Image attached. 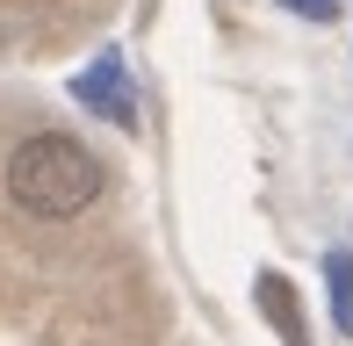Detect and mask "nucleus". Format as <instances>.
<instances>
[{"label": "nucleus", "instance_id": "f03ea898", "mask_svg": "<svg viewBox=\"0 0 353 346\" xmlns=\"http://www.w3.org/2000/svg\"><path fill=\"white\" fill-rule=\"evenodd\" d=\"M72 101H79V108H94V116H108V123H123V130H130V123H137V94H130V65H123L116 51H101V58H94V65L79 72V80H72Z\"/></svg>", "mask_w": 353, "mask_h": 346}, {"label": "nucleus", "instance_id": "7ed1b4c3", "mask_svg": "<svg viewBox=\"0 0 353 346\" xmlns=\"http://www.w3.org/2000/svg\"><path fill=\"white\" fill-rule=\"evenodd\" d=\"M260 310H267V325H274L288 346H310V332H303V310H296V289H288L281 274H260Z\"/></svg>", "mask_w": 353, "mask_h": 346}, {"label": "nucleus", "instance_id": "f257e3e1", "mask_svg": "<svg viewBox=\"0 0 353 346\" xmlns=\"http://www.w3.org/2000/svg\"><path fill=\"white\" fill-rule=\"evenodd\" d=\"M101 187H108L101 159H94L79 137H65V130L22 137V145H14V159H8V195L22 202L29 216H51V224L94 210V202H101Z\"/></svg>", "mask_w": 353, "mask_h": 346}, {"label": "nucleus", "instance_id": "20e7f679", "mask_svg": "<svg viewBox=\"0 0 353 346\" xmlns=\"http://www.w3.org/2000/svg\"><path fill=\"white\" fill-rule=\"evenodd\" d=\"M325 289H332V325H339V339H353V253L346 245L325 253Z\"/></svg>", "mask_w": 353, "mask_h": 346}, {"label": "nucleus", "instance_id": "39448f33", "mask_svg": "<svg viewBox=\"0 0 353 346\" xmlns=\"http://www.w3.org/2000/svg\"><path fill=\"white\" fill-rule=\"evenodd\" d=\"M288 14H303V22H332L339 14V0H281Z\"/></svg>", "mask_w": 353, "mask_h": 346}]
</instances>
